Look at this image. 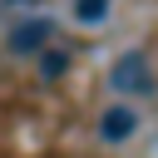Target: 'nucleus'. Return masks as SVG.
<instances>
[{
  "label": "nucleus",
  "mask_w": 158,
  "mask_h": 158,
  "mask_svg": "<svg viewBox=\"0 0 158 158\" xmlns=\"http://www.w3.org/2000/svg\"><path fill=\"white\" fill-rule=\"evenodd\" d=\"M133 133H138V109L114 104V109L99 114V138H104V143H128Z\"/></svg>",
  "instance_id": "3"
},
{
  "label": "nucleus",
  "mask_w": 158,
  "mask_h": 158,
  "mask_svg": "<svg viewBox=\"0 0 158 158\" xmlns=\"http://www.w3.org/2000/svg\"><path fill=\"white\" fill-rule=\"evenodd\" d=\"M109 84L118 94H153V64H148V54L143 49H123L114 59V69H109Z\"/></svg>",
  "instance_id": "1"
},
{
  "label": "nucleus",
  "mask_w": 158,
  "mask_h": 158,
  "mask_svg": "<svg viewBox=\"0 0 158 158\" xmlns=\"http://www.w3.org/2000/svg\"><path fill=\"white\" fill-rule=\"evenodd\" d=\"M114 10V0H74V20L79 25H104Z\"/></svg>",
  "instance_id": "4"
},
{
  "label": "nucleus",
  "mask_w": 158,
  "mask_h": 158,
  "mask_svg": "<svg viewBox=\"0 0 158 158\" xmlns=\"http://www.w3.org/2000/svg\"><path fill=\"white\" fill-rule=\"evenodd\" d=\"M49 40H54V20H44V15H40V20L15 25L5 44H10V54H44V49H49Z\"/></svg>",
  "instance_id": "2"
}]
</instances>
